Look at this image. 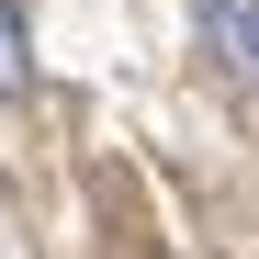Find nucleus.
Returning <instances> with one entry per match:
<instances>
[{
  "label": "nucleus",
  "instance_id": "nucleus-1",
  "mask_svg": "<svg viewBox=\"0 0 259 259\" xmlns=\"http://www.w3.org/2000/svg\"><path fill=\"white\" fill-rule=\"evenodd\" d=\"M23 79H34V46H23V12L0 0V91H23Z\"/></svg>",
  "mask_w": 259,
  "mask_h": 259
}]
</instances>
